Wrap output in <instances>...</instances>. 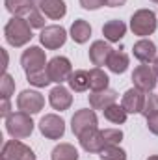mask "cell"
Listing matches in <instances>:
<instances>
[{"mask_svg": "<svg viewBox=\"0 0 158 160\" xmlns=\"http://www.w3.org/2000/svg\"><path fill=\"white\" fill-rule=\"evenodd\" d=\"M4 38L15 48L24 47L26 43H30V39H32V26H30L28 19L11 17L7 21V24L4 26Z\"/></svg>", "mask_w": 158, "mask_h": 160, "instance_id": "cell-1", "label": "cell"}, {"mask_svg": "<svg viewBox=\"0 0 158 160\" xmlns=\"http://www.w3.org/2000/svg\"><path fill=\"white\" fill-rule=\"evenodd\" d=\"M6 130L11 138L15 140H22V138H28L32 132H34V121L30 114H24V112H13L6 118Z\"/></svg>", "mask_w": 158, "mask_h": 160, "instance_id": "cell-2", "label": "cell"}, {"mask_svg": "<svg viewBox=\"0 0 158 160\" xmlns=\"http://www.w3.org/2000/svg\"><path fill=\"white\" fill-rule=\"evenodd\" d=\"M156 26H158L156 13L153 9H138L130 17V30L134 32V36L147 38V36L155 34Z\"/></svg>", "mask_w": 158, "mask_h": 160, "instance_id": "cell-3", "label": "cell"}, {"mask_svg": "<svg viewBox=\"0 0 158 160\" xmlns=\"http://www.w3.org/2000/svg\"><path fill=\"white\" fill-rule=\"evenodd\" d=\"M0 160H36V153L19 140H7L2 145Z\"/></svg>", "mask_w": 158, "mask_h": 160, "instance_id": "cell-4", "label": "cell"}, {"mask_svg": "<svg viewBox=\"0 0 158 160\" xmlns=\"http://www.w3.org/2000/svg\"><path fill=\"white\" fill-rule=\"evenodd\" d=\"M43 106H45V97L36 89H24L17 97V108L24 114H30V116L39 114Z\"/></svg>", "mask_w": 158, "mask_h": 160, "instance_id": "cell-5", "label": "cell"}, {"mask_svg": "<svg viewBox=\"0 0 158 160\" xmlns=\"http://www.w3.org/2000/svg\"><path fill=\"white\" fill-rule=\"evenodd\" d=\"M39 41L41 45L48 50H58L60 47L65 45L67 41V30L60 24H50V26H45L39 34Z\"/></svg>", "mask_w": 158, "mask_h": 160, "instance_id": "cell-6", "label": "cell"}, {"mask_svg": "<svg viewBox=\"0 0 158 160\" xmlns=\"http://www.w3.org/2000/svg\"><path fill=\"white\" fill-rule=\"evenodd\" d=\"M47 71H48V77L52 82L56 84H63V82H69L71 75H73V65L69 62V58L65 56H54L48 65H47Z\"/></svg>", "mask_w": 158, "mask_h": 160, "instance_id": "cell-7", "label": "cell"}, {"mask_svg": "<svg viewBox=\"0 0 158 160\" xmlns=\"http://www.w3.org/2000/svg\"><path fill=\"white\" fill-rule=\"evenodd\" d=\"M156 73L153 67H149L147 63H141L134 69L132 73V82H134V88L145 91V93H151L155 88H156Z\"/></svg>", "mask_w": 158, "mask_h": 160, "instance_id": "cell-8", "label": "cell"}, {"mask_svg": "<svg viewBox=\"0 0 158 160\" xmlns=\"http://www.w3.org/2000/svg\"><path fill=\"white\" fill-rule=\"evenodd\" d=\"M21 65L24 69V73H34V71H41V69H47V56H45V50L39 47H30L22 52L21 56Z\"/></svg>", "mask_w": 158, "mask_h": 160, "instance_id": "cell-9", "label": "cell"}, {"mask_svg": "<svg viewBox=\"0 0 158 160\" xmlns=\"http://www.w3.org/2000/svg\"><path fill=\"white\" fill-rule=\"evenodd\" d=\"M39 130L48 140H60L65 134V121L56 114H47L39 121Z\"/></svg>", "mask_w": 158, "mask_h": 160, "instance_id": "cell-10", "label": "cell"}, {"mask_svg": "<svg viewBox=\"0 0 158 160\" xmlns=\"http://www.w3.org/2000/svg\"><path fill=\"white\" fill-rule=\"evenodd\" d=\"M97 114L89 108H84L75 112V116L71 118V128H73V134L78 138L84 132L91 130V128H97Z\"/></svg>", "mask_w": 158, "mask_h": 160, "instance_id": "cell-11", "label": "cell"}, {"mask_svg": "<svg viewBox=\"0 0 158 160\" xmlns=\"http://www.w3.org/2000/svg\"><path fill=\"white\" fill-rule=\"evenodd\" d=\"M48 102H50V106H52L54 110L65 112V110H69L71 104H73V95H71V91H69L67 88H63L62 84H58L56 88L50 89V93H48Z\"/></svg>", "mask_w": 158, "mask_h": 160, "instance_id": "cell-12", "label": "cell"}, {"mask_svg": "<svg viewBox=\"0 0 158 160\" xmlns=\"http://www.w3.org/2000/svg\"><path fill=\"white\" fill-rule=\"evenodd\" d=\"M143 102H145V91H141L138 88L126 89L125 95H123V101H121V104L126 110V114H141Z\"/></svg>", "mask_w": 158, "mask_h": 160, "instance_id": "cell-13", "label": "cell"}, {"mask_svg": "<svg viewBox=\"0 0 158 160\" xmlns=\"http://www.w3.org/2000/svg\"><path fill=\"white\" fill-rule=\"evenodd\" d=\"M114 48L110 47V43L99 39V41H93L91 47H89V60L93 65L97 67H102V65H108V60L112 56Z\"/></svg>", "mask_w": 158, "mask_h": 160, "instance_id": "cell-14", "label": "cell"}, {"mask_svg": "<svg viewBox=\"0 0 158 160\" xmlns=\"http://www.w3.org/2000/svg\"><path fill=\"white\" fill-rule=\"evenodd\" d=\"M36 6L43 11L45 17L52 21H60L67 13V6L63 0H36Z\"/></svg>", "mask_w": 158, "mask_h": 160, "instance_id": "cell-15", "label": "cell"}, {"mask_svg": "<svg viewBox=\"0 0 158 160\" xmlns=\"http://www.w3.org/2000/svg\"><path fill=\"white\" fill-rule=\"evenodd\" d=\"M117 102V91L116 89H101V91H91L89 95V106L93 110H104L112 104Z\"/></svg>", "mask_w": 158, "mask_h": 160, "instance_id": "cell-16", "label": "cell"}, {"mask_svg": "<svg viewBox=\"0 0 158 160\" xmlns=\"http://www.w3.org/2000/svg\"><path fill=\"white\" fill-rule=\"evenodd\" d=\"M132 52H134V58L140 60L141 63H151V62L156 60V56H158L156 54V45L151 39H145V38H141L140 41L134 43Z\"/></svg>", "mask_w": 158, "mask_h": 160, "instance_id": "cell-17", "label": "cell"}, {"mask_svg": "<svg viewBox=\"0 0 158 160\" xmlns=\"http://www.w3.org/2000/svg\"><path fill=\"white\" fill-rule=\"evenodd\" d=\"M78 142L84 151L87 153H101L104 149V142H102V134L99 128H91L87 132H84L82 136H78Z\"/></svg>", "mask_w": 158, "mask_h": 160, "instance_id": "cell-18", "label": "cell"}, {"mask_svg": "<svg viewBox=\"0 0 158 160\" xmlns=\"http://www.w3.org/2000/svg\"><path fill=\"white\" fill-rule=\"evenodd\" d=\"M126 34V24L119 19H112L102 26V36L108 43H119Z\"/></svg>", "mask_w": 158, "mask_h": 160, "instance_id": "cell-19", "label": "cell"}, {"mask_svg": "<svg viewBox=\"0 0 158 160\" xmlns=\"http://www.w3.org/2000/svg\"><path fill=\"white\" fill-rule=\"evenodd\" d=\"M91 38V26L87 21L84 19H77L73 24H71V39L78 45H84L86 41H89Z\"/></svg>", "mask_w": 158, "mask_h": 160, "instance_id": "cell-20", "label": "cell"}, {"mask_svg": "<svg viewBox=\"0 0 158 160\" xmlns=\"http://www.w3.org/2000/svg\"><path fill=\"white\" fill-rule=\"evenodd\" d=\"M4 4H6V9L13 17L28 15L36 8V0H4Z\"/></svg>", "mask_w": 158, "mask_h": 160, "instance_id": "cell-21", "label": "cell"}, {"mask_svg": "<svg viewBox=\"0 0 158 160\" xmlns=\"http://www.w3.org/2000/svg\"><path fill=\"white\" fill-rule=\"evenodd\" d=\"M130 65V60H128V54L123 52V50H114L110 60H108V69L116 75H123Z\"/></svg>", "mask_w": 158, "mask_h": 160, "instance_id": "cell-22", "label": "cell"}, {"mask_svg": "<svg viewBox=\"0 0 158 160\" xmlns=\"http://www.w3.org/2000/svg\"><path fill=\"white\" fill-rule=\"evenodd\" d=\"M69 88H71V91H77V93L89 89V71H84V69L73 71V75L69 78Z\"/></svg>", "mask_w": 158, "mask_h": 160, "instance_id": "cell-23", "label": "cell"}, {"mask_svg": "<svg viewBox=\"0 0 158 160\" xmlns=\"http://www.w3.org/2000/svg\"><path fill=\"white\" fill-rule=\"evenodd\" d=\"M50 160H78V151L71 143H60L52 149Z\"/></svg>", "mask_w": 158, "mask_h": 160, "instance_id": "cell-24", "label": "cell"}, {"mask_svg": "<svg viewBox=\"0 0 158 160\" xmlns=\"http://www.w3.org/2000/svg\"><path fill=\"white\" fill-rule=\"evenodd\" d=\"M110 84L108 75L101 69V67H95L89 71V88L91 91H101V89H106Z\"/></svg>", "mask_w": 158, "mask_h": 160, "instance_id": "cell-25", "label": "cell"}, {"mask_svg": "<svg viewBox=\"0 0 158 160\" xmlns=\"http://www.w3.org/2000/svg\"><path fill=\"white\" fill-rule=\"evenodd\" d=\"M102 114H104V118L110 121V123H114V125H123L125 121H126V110L123 108V104H112V106H108V108H104L102 110Z\"/></svg>", "mask_w": 158, "mask_h": 160, "instance_id": "cell-26", "label": "cell"}, {"mask_svg": "<svg viewBox=\"0 0 158 160\" xmlns=\"http://www.w3.org/2000/svg\"><path fill=\"white\" fill-rule=\"evenodd\" d=\"M26 80L36 86V88H47L52 80L48 77V71L47 69H41V71H34V73H26Z\"/></svg>", "mask_w": 158, "mask_h": 160, "instance_id": "cell-27", "label": "cell"}, {"mask_svg": "<svg viewBox=\"0 0 158 160\" xmlns=\"http://www.w3.org/2000/svg\"><path fill=\"white\" fill-rule=\"evenodd\" d=\"M99 157L102 160H126V153L119 145H108L99 153Z\"/></svg>", "mask_w": 158, "mask_h": 160, "instance_id": "cell-28", "label": "cell"}, {"mask_svg": "<svg viewBox=\"0 0 158 160\" xmlns=\"http://www.w3.org/2000/svg\"><path fill=\"white\" fill-rule=\"evenodd\" d=\"M101 134H102L104 147H108V145H119L121 140H123V130L121 128H104V130H101Z\"/></svg>", "mask_w": 158, "mask_h": 160, "instance_id": "cell-29", "label": "cell"}, {"mask_svg": "<svg viewBox=\"0 0 158 160\" xmlns=\"http://www.w3.org/2000/svg\"><path fill=\"white\" fill-rule=\"evenodd\" d=\"M15 91V80L9 73H4L2 75V80H0V95L2 99H9Z\"/></svg>", "mask_w": 158, "mask_h": 160, "instance_id": "cell-30", "label": "cell"}, {"mask_svg": "<svg viewBox=\"0 0 158 160\" xmlns=\"http://www.w3.org/2000/svg\"><path fill=\"white\" fill-rule=\"evenodd\" d=\"M158 112V95L155 93H147L145 95V102H143V110H141V116L147 119L149 116L156 114Z\"/></svg>", "mask_w": 158, "mask_h": 160, "instance_id": "cell-31", "label": "cell"}, {"mask_svg": "<svg viewBox=\"0 0 158 160\" xmlns=\"http://www.w3.org/2000/svg\"><path fill=\"white\" fill-rule=\"evenodd\" d=\"M26 19H28V22H30V26H32V28H39V30L45 28V15H43V11H41L37 6L28 13V17H26Z\"/></svg>", "mask_w": 158, "mask_h": 160, "instance_id": "cell-32", "label": "cell"}, {"mask_svg": "<svg viewBox=\"0 0 158 160\" xmlns=\"http://www.w3.org/2000/svg\"><path fill=\"white\" fill-rule=\"evenodd\" d=\"M80 6L87 11H95L102 6H106V0H80Z\"/></svg>", "mask_w": 158, "mask_h": 160, "instance_id": "cell-33", "label": "cell"}, {"mask_svg": "<svg viewBox=\"0 0 158 160\" xmlns=\"http://www.w3.org/2000/svg\"><path fill=\"white\" fill-rule=\"evenodd\" d=\"M147 128H149L155 136H158V112L147 118Z\"/></svg>", "mask_w": 158, "mask_h": 160, "instance_id": "cell-34", "label": "cell"}, {"mask_svg": "<svg viewBox=\"0 0 158 160\" xmlns=\"http://www.w3.org/2000/svg\"><path fill=\"white\" fill-rule=\"evenodd\" d=\"M9 114H13V112H11V102H9V99H2V104H0V116H2V118H7Z\"/></svg>", "mask_w": 158, "mask_h": 160, "instance_id": "cell-35", "label": "cell"}, {"mask_svg": "<svg viewBox=\"0 0 158 160\" xmlns=\"http://www.w3.org/2000/svg\"><path fill=\"white\" fill-rule=\"evenodd\" d=\"M125 4H126V0H106V6H110V8H121Z\"/></svg>", "mask_w": 158, "mask_h": 160, "instance_id": "cell-36", "label": "cell"}, {"mask_svg": "<svg viewBox=\"0 0 158 160\" xmlns=\"http://www.w3.org/2000/svg\"><path fill=\"white\" fill-rule=\"evenodd\" d=\"M153 69H155V73H156V77H158V56H156V60L153 62Z\"/></svg>", "mask_w": 158, "mask_h": 160, "instance_id": "cell-37", "label": "cell"}, {"mask_svg": "<svg viewBox=\"0 0 158 160\" xmlns=\"http://www.w3.org/2000/svg\"><path fill=\"white\" fill-rule=\"evenodd\" d=\"M147 160H158V155H153V157H149Z\"/></svg>", "mask_w": 158, "mask_h": 160, "instance_id": "cell-38", "label": "cell"}, {"mask_svg": "<svg viewBox=\"0 0 158 160\" xmlns=\"http://www.w3.org/2000/svg\"><path fill=\"white\" fill-rule=\"evenodd\" d=\"M151 2H156V4H158V0H151Z\"/></svg>", "mask_w": 158, "mask_h": 160, "instance_id": "cell-39", "label": "cell"}]
</instances>
